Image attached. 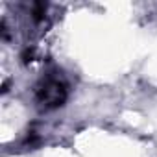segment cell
Masks as SVG:
<instances>
[{"label":"cell","instance_id":"6da1fadb","mask_svg":"<svg viewBox=\"0 0 157 157\" xmlns=\"http://www.w3.org/2000/svg\"><path fill=\"white\" fill-rule=\"evenodd\" d=\"M67 93H68V89H67V83H65L63 78L46 76L37 85L35 98H37L39 105H43L44 109H52V107H59L65 102Z\"/></svg>","mask_w":157,"mask_h":157}]
</instances>
